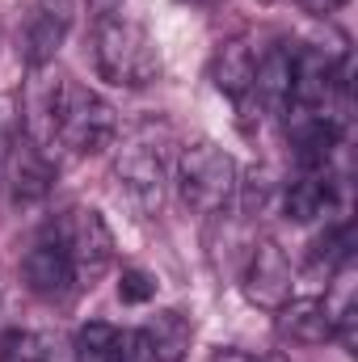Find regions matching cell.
Instances as JSON below:
<instances>
[{
  "label": "cell",
  "instance_id": "1",
  "mask_svg": "<svg viewBox=\"0 0 358 362\" xmlns=\"http://www.w3.org/2000/svg\"><path fill=\"white\" fill-rule=\"evenodd\" d=\"M93 55H97L101 81H110L118 89H148L161 76V51H156L152 34L122 13L97 17Z\"/></svg>",
  "mask_w": 358,
  "mask_h": 362
},
{
  "label": "cell",
  "instance_id": "9",
  "mask_svg": "<svg viewBox=\"0 0 358 362\" xmlns=\"http://www.w3.org/2000/svg\"><path fill=\"white\" fill-rule=\"evenodd\" d=\"M190 337H194L190 320L165 308L148 316L139 329H127V362H185Z\"/></svg>",
  "mask_w": 358,
  "mask_h": 362
},
{
  "label": "cell",
  "instance_id": "2",
  "mask_svg": "<svg viewBox=\"0 0 358 362\" xmlns=\"http://www.w3.org/2000/svg\"><path fill=\"white\" fill-rule=\"evenodd\" d=\"M178 194L181 202L194 211V215H224L236 194H241V169L236 160L211 144V139H198L190 144L178 156Z\"/></svg>",
  "mask_w": 358,
  "mask_h": 362
},
{
  "label": "cell",
  "instance_id": "6",
  "mask_svg": "<svg viewBox=\"0 0 358 362\" xmlns=\"http://www.w3.org/2000/svg\"><path fill=\"white\" fill-rule=\"evenodd\" d=\"M241 291L253 308H266V312H278L291 291H295V266L287 257V249L278 240H258L245 257V270H241Z\"/></svg>",
  "mask_w": 358,
  "mask_h": 362
},
{
  "label": "cell",
  "instance_id": "16",
  "mask_svg": "<svg viewBox=\"0 0 358 362\" xmlns=\"http://www.w3.org/2000/svg\"><path fill=\"white\" fill-rule=\"evenodd\" d=\"M0 362H59V337L47 329H8L0 337Z\"/></svg>",
  "mask_w": 358,
  "mask_h": 362
},
{
  "label": "cell",
  "instance_id": "12",
  "mask_svg": "<svg viewBox=\"0 0 358 362\" xmlns=\"http://www.w3.org/2000/svg\"><path fill=\"white\" fill-rule=\"evenodd\" d=\"M291 68H295V47L278 42L266 55H258V72H253V105L262 114H287L291 105Z\"/></svg>",
  "mask_w": 358,
  "mask_h": 362
},
{
  "label": "cell",
  "instance_id": "4",
  "mask_svg": "<svg viewBox=\"0 0 358 362\" xmlns=\"http://www.w3.org/2000/svg\"><path fill=\"white\" fill-rule=\"evenodd\" d=\"M47 228L64 245V253H68V262L76 270V286L93 291L114 266V232H110L105 215L93 211V206H68Z\"/></svg>",
  "mask_w": 358,
  "mask_h": 362
},
{
  "label": "cell",
  "instance_id": "19",
  "mask_svg": "<svg viewBox=\"0 0 358 362\" xmlns=\"http://www.w3.org/2000/svg\"><path fill=\"white\" fill-rule=\"evenodd\" d=\"M152 295H156V274L139 270V266L122 270V282H118V299L122 303H148Z\"/></svg>",
  "mask_w": 358,
  "mask_h": 362
},
{
  "label": "cell",
  "instance_id": "21",
  "mask_svg": "<svg viewBox=\"0 0 358 362\" xmlns=\"http://www.w3.org/2000/svg\"><path fill=\"white\" fill-rule=\"evenodd\" d=\"M207 362H258L253 354H245V350H236V346H219V350H211Z\"/></svg>",
  "mask_w": 358,
  "mask_h": 362
},
{
  "label": "cell",
  "instance_id": "23",
  "mask_svg": "<svg viewBox=\"0 0 358 362\" xmlns=\"http://www.w3.org/2000/svg\"><path fill=\"white\" fill-rule=\"evenodd\" d=\"M258 362H291V358H282V354H266V358H258Z\"/></svg>",
  "mask_w": 358,
  "mask_h": 362
},
{
  "label": "cell",
  "instance_id": "22",
  "mask_svg": "<svg viewBox=\"0 0 358 362\" xmlns=\"http://www.w3.org/2000/svg\"><path fill=\"white\" fill-rule=\"evenodd\" d=\"M89 4L97 8V17H105V13H114V8H118L122 0H89Z\"/></svg>",
  "mask_w": 358,
  "mask_h": 362
},
{
  "label": "cell",
  "instance_id": "7",
  "mask_svg": "<svg viewBox=\"0 0 358 362\" xmlns=\"http://www.w3.org/2000/svg\"><path fill=\"white\" fill-rule=\"evenodd\" d=\"M21 278H25V286H30L38 299H47V303H68L72 295H81L76 270H72L64 245L51 236V228H42L38 240L25 249V257H21Z\"/></svg>",
  "mask_w": 358,
  "mask_h": 362
},
{
  "label": "cell",
  "instance_id": "18",
  "mask_svg": "<svg viewBox=\"0 0 358 362\" xmlns=\"http://www.w3.org/2000/svg\"><path fill=\"white\" fill-rule=\"evenodd\" d=\"M17 139H21V105L13 93H0V173H4Z\"/></svg>",
  "mask_w": 358,
  "mask_h": 362
},
{
  "label": "cell",
  "instance_id": "3",
  "mask_svg": "<svg viewBox=\"0 0 358 362\" xmlns=\"http://www.w3.org/2000/svg\"><path fill=\"white\" fill-rule=\"evenodd\" d=\"M114 131H118L114 105L97 89L68 76L59 93V110H55V144L68 148L72 156H97L114 144Z\"/></svg>",
  "mask_w": 358,
  "mask_h": 362
},
{
  "label": "cell",
  "instance_id": "11",
  "mask_svg": "<svg viewBox=\"0 0 358 362\" xmlns=\"http://www.w3.org/2000/svg\"><path fill=\"white\" fill-rule=\"evenodd\" d=\"M55 173H59V169H55L51 152L21 135V139L13 144V156H8V165H4V173H0V177L8 181V194H13L17 202H38V198H47V194H51Z\"/></svg>",
  "mask_w": 358,
  "mask_h": 362
},
{
  "label": "cell",
  "instance_id": "5",
  "mask_svg": "<svg viewBox=\"0 0 358 362\" xmlns=\"http://www.w3.org/2000/svg\"><path fill=\"white\" fill-rule=\"evenodd\" d=\"M114 177L139 215H161L165 194H169V160H165L161 144H148V139L122 144L118 160H114Z\"/></svg>",
  "mask_w": 358,
  "mask_h": 362
},
{
  "label": "cell",
  "instance_id": "15",
  "mask_svg": "<svg viewBox=\"0 0 358 362\" xmlns=\"http://www.w3.org/2000/svg\"><path fill=\"white\" fill-rule=\"evenodd\" d=\"M72 354H76V362H127V329H114L105 320H89L76 333Z\"/></svg>",
  "mask_w": 358,
  "mask_h": 362
},
{
  "label": "cell",
  "instance_id": "14",
  "mask_svg": "<svg viewBox=\"0 0 358 362\" xmlns=\"http://www.w3.org/2000/svg\"><path fill=\"white\" fill-rule=\"evenodd\" d=\"M253 72H258V51H253L245 38L224 42V47L215 51V59H211V85L224 93V97H232V101L249 97Z\"/></svg>",
  "mask_w": 358,
  "mask_h": 362
},
{
  "label": "cell",
  "instance_id": "17",
  "mask_svg": "<svg viewBox=\"0 0 358 362\" xmlns=\"http://www.w3.org/2000/svg\"><path fill=\"white\" fill-rule=\"evenodd\" d=\"M346 257H354V228L342 219V223H329V228L312 240L308 262H312V270H325V278H329Z\"/></svg>",
  "mask_w": 358,
  "mask_h": 362
},
{
  "label": "cell",
  "instance_id": "8",
  "mask_svg": "<svg viewBox=\"0 0 358 362\" xmlns=\"http://www.w3.org/2000/svg\"><path fill=\"white\" fill-rule=\"evenodd\" d=\"M76 25V0H38L21 25V59L25 68H47L64 51Z\"/></svg>",
  "mask_w": 358,
  "mask_h": 362
},
{
  "label": "cell",
  "instance_id": "24",
  "mask_svg": "<svg viewBox=\"0 0 358 362\" xmlns=\"http://www.w3.org/2000/svg\"><path fill=\"white\" fill-rule=\"evenodd\" d=\"M190 4H219V0H190Z\"/></svg>",
  "mask_w": 358,
  "mask_h": 362
},
{
  "label": "cell",
  "instance_id": "10",
  "mask_svg": "<svg viewBox=\"0 0 358 362\" xmlns=\"http://www.w3.org/2000/svg\"><path fill=\"white\" fill-rule=\"evenodd\" d=\"M337 194H342V177L333 173V165L299 169L295 177L287 181V189H282V215H287L291 223L325 219V215L337 206Z\"/></svg>",
  "mask_w": 358,
  "mask_h": 362
},
{
  "label": "cell",
  "instance_id": "13",
  "mask_svg": "<svg viewBox=\"0 0 358 362\" xmlns=\"http://www.w3.org/2000/svg\"><path fill=\"white\" fill-rule=\"evenodd\" d=\"M278 333L287 341H299V346H325L333 341V320L321 303V295H304V299H287L278 308Z\"/></svg>",
  "mask_w": 358,
  "mask_h": 362
},
{
  "label": "cell",
  "instance_id": "20",
  "mask_svg": "<svg viewBox=\"0 0 358 362\" xmlns=\"http://www.w3.org/2000/svg\"><path fill=\"white\" fill-rule=\"evenodd\" d=\"M304 13H312V17H329V13H337V8H346L350 0H295Z\"/></svg>",
  "mask_w": 358,
  "mask_h": 362
}]
</instances>
